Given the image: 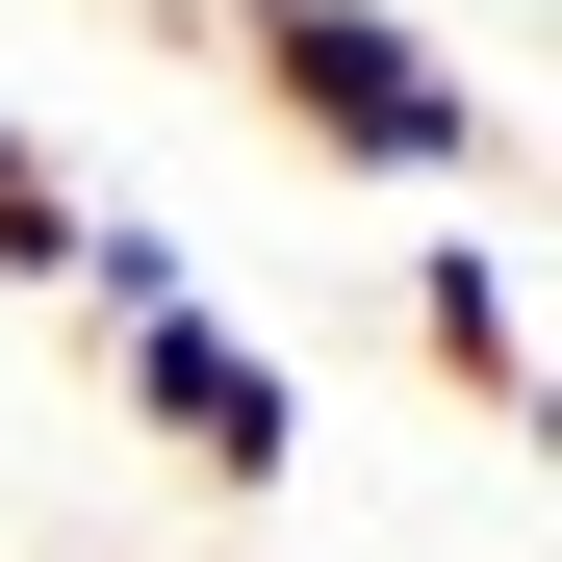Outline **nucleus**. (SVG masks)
<instances>
[{"instance_id": "1", "label": "nucleus", "mask_w": 562, "mask_h": 562, "mask_svg": "<svg viewBox=\"0 0 562 562\" xmlns=\"http://www.w3.org/2000/svg\"><path fill=\"white\" fill-rule=\"evenodd\" d=\"M231 77H256L333 179H486V154H512V103L409 26V0H231Z\"/></svg>"}, {"instance_id": "2", "label": "nucleus", "mask_w": 562, "mask_h": 562, "mask_svg": "<svg viewBox=\"0 0 562 562\" xmlns=\"http://www.w3.org/2000/svg\"><path fill=\"white\" fill-rule=\"evenodd\" d=\"M103 409H128L205 512H256L281 460H307V384H281V333L231 307V281H154V307H103Z\"/></svg>"}, {"instance_id": "3", "label": "nucleus", "mask_w": 562, "mask_h": 562, "mask_svg": "<svg viewBox=\"0 0 562 562\" xmlns=\"http://www.w3.org/2000/svg\"><path fill=\"white\" fill-rule=\"evenodd\" d=\"M409 333H435V384L486 409V435L537 409V281H512V231H435V256H409Z\"/></svg>"}, {"instance_id": "4", "label": "nucleus", "mask_w": 562, "mask_h": 562, "mask_svg": "<svg viewBox=\"0 0 562 562\" xmlns=\"http://www.w3.org/2000/svg\"><path fill=\"white\" fill-rule=\"evenodd\" d=\"M77 205H103V179H77L26 103H0V281H52V256H77Z\"/></svg>"}]
</instances>
